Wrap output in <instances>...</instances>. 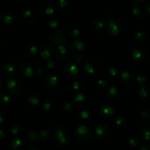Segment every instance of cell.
<instances>
[{
  "label": "cell",
  "mask_w": 150,
  "mask_h": 150,
  "mask_svg": "<svg viewBox=\"0 0 150 150\" xmlns=\"http://www.w3.org/2000/svg\"><path fill=\"white\" fill-rule=\"evenodd\" d=\"M146 51L142 47H135L131 53V59L135 63H140L145 59Z\"/></svg>",
  "instance_id": "1"
},
{
  "label": "cell",
  "mask_w": 150,
  "mask_h": 150,
  "mask_svg": "<svg viewBox=\"0 0 150 150\" xmlns=\"http://www.w3.org/2000/svg\"><path fill=\"white\" fill-rule=\"evenodd\" d=\"M40 10L42 14L51 16L55 12V7H54V4L50 1H45L40 4Z\"/></svg>",
  "instance_id": "2"
},
{
  "label": "cell",
  "mask_w": 150,
  "mask_h": 150,
  "mask_svg": "<svg viewBox=\"0 0 150 150\" xmlns=\"http://www.w3.org/2000/svg\"><path fill=\"white\" fill-rule=\"evenodd\" d=\"M0 20L6 25H11L15 21L14 16L9 10H2L0 13Z\"/></svg>",
  "instance_id": "3"
},
{
  "label": "cell",
  "mask_w": 150,
  "mask_h": 150,
  "mask_svg": "<svg viewBox=\"0 0 150 150\" xmlns=\"http://www.w3.org/2000/svg\"><path fill=\"white\" fill-rule=\"evenodd\" d=\"M22 18L27 23H33L36 21V16L35 13L29 9H26L22 13Z\"/></svg>",
  "instance_id": "4"
},
{
  "label": "cell",
  "mask_w": 150,
  "mask_h": 150,
  "mask_svg": "<svg viewBox=\"0 0 150 150\" xmlns=\"http://www.w3.org/2000/svg\"><path fill=\"white\" fill-rule=\"evenodd\" d=\"M120 22H117V21L111 20L108 22V26L111 33L114 36H117L120 35L121 32V27L120 26Z\"/></svg>",
  "instance_id": "5"
},
{
  "label": "cell",
  "mask_w": 150,
  "mask_h": 150,
  "mask_svg": "<svg viewBox=\"0 0 150 150\" xmlns=\"http://www.w3.org/2000/svg\"><path fill=\"white\" fill-rule=\"evenodd\" d=\"M100 111L102 114L105 116V117H112L115 114V110H114V107L107 103L103 104L102 105Z\"/></svg>",
  "instance_id": "6"
},
{
  "label": "cell",
  "mask_w": 150,
  "mask_h": 150,
  "mask_svg": "<svg viewBox=\"0 0 150 150\" xmlns=\"http://www.w3.org/2000/svg\"><path fill=\"white\" fill-rule=\"evenodd\" d=\"M65 130L62 128H57L56 130V136H57V140L59 143L61 144H65L67 142V135L64 133Z\"/></svg>",
  "instance_id": "7"
},
{
  "label": "cell",
  "mask_w": 150,
  "mask_h": 150,
  "mask_svg": "<svg viewBox=\"0 0 150 150\" xmlns=\"http://www.w3.org/2000/svg\"><path fill=\"white\" fill-rule=\"evenodd\" d=\"M120 90L117 88V86H111L108 88V91H107V97L108 98H111L112 100H116L120 97Z\"/></svg>",
  "instance_id": "8"
},
{
  "label": "cell",
  "mask_w": 150,
  "mask_h": 150,
  "mask_svg": "<svg viewBox=\"0 0 150 150\" xmlns=\"http://www.w3.org/2000/svg\"><path fill=\"white\" fill-rule=\"evenodd\" d=\"M95 135L98 138H104L105 136H107L108 133V127L106 125H100L96 127L95 130Z\"/></svg>",
  "instance_id": "9"
},
{
  "label": "cell",
  "mask_w": 150,
  "mask_h": 150,
  "mask_svg": "<svg viewBox=\"0 0 150 150\" xmlns=\"http://www.w3.org/2000/svg\"><path fill=\"white\" fill-rule=\"evenodd\" d=\"M27 101L30 105L36 106L40 102V98L35 92H30L27 96Z\"/></svg>",
  "instance_id": "10"
},
{
  "label": "cell",
  "mask_w": 150,
  "mask_h": 150,
  "mask_svg": "<svg viewBox=\"0 0 150 150\" xmlns=\"http://www.w3.org/2000/svg\"><path fill=\"white\" fill-rule=\"evenodd\" d=\"M19 71H20V73L21 74L23 73L24 75V76H26V77H32L34 75L33 68L29 64H23L22 68H19Z\"/></svg>",
  "instance_id": "11"
},
{
  "label": "cell",
  "mask_w": 150,
  "mask_h": 150,
  "mask_svg": "<svg viewBox=\"0 0 150 150\" xmlns=\"http://www.w3.org/2000/svg\"><path fill=\"white\" fill-rule=\"evenodd\" d=\"M105 27V23L102 20H97L92 23V29L94 32L98 33V32H102Z\"/></svg>",
  "instance_id": "12"
},
{
  "label": "cell",
  "mask_w": 150,
  "mask_h": 150,
  "mask_svg": "<svg viewBox=\"0 0 150 150\" xmlns=\"http://www.w3.org/2000/svg\"><path fill=\"white\" fill-rule=\"evenodd\" d=\"M49 45H42V46L40 47V56L42 57L43 59H48L50 58L51 55V50L49 49Z\"/></svg>",
  "instance_id": "13"
},
{
  "label": "cell",
  "mask_w": 150,
  "mask_h": 150,
  "mask_svg": "<svg viewBox=\"0 0 150 150\" xmlns=\"http://www.w3.org/2000/svg\"><path fill=\"white\" fill-rule=\"evenodd\" d=\"M141 136L143 137L144 139L146 141L150 140V125H143L140 129Z\"/></svg>",
  "instance_id": "14"
},
{
  "label": "cell",
  "mask_w": 150,
  "mask_h": 150,
  "mask_svg": "<svg viewBox=\"0 0 150 150\" xmlns=\"http://www.w3.org/2000/svg\"><path fill=\"white\" fill-rule=\"evenodd\" d=\"M38 48L35 45L33 44H29L26 48V56L29 57H33L38 54Z\"/></svg>",
  "instance_id": "15"
},
{
  "label": "cell",
  "mask_w": 150,
  "mask_h": 150,
  "mask_svg": "<svg viewBox=\"0 0 150 150\" xmlns=\"http://www.w3.org/2000/svg\"><path fill=\"white\" fill-rule=\"evenodd\" d=\"M90 134L89 130L87 127L84 125H80L76 129V135L77 136H81V137H84V136H88Z\"/></svg>",
  "instance_id": "16"
},
{
  "label": "cell",
  "mask_w": 150,
  "mask_h": 150,
  "mask_svg": "<svg viewBox=\"0 0 150 150\" xmlns=\"http://www.w3.org/2000/svg\"><path fill=\"white\" fill-rule=\"evenodd\" d=\"M139 96L143 100H149L150 98V92L146 87H142L139 91Z\"/></svg>",
  "instance_id": "17"
},
{
  "label": "cell",
  "mask_w": 150,
  "mask_h": 150,
  "mask_svg": "<svg viewBox=\"0 0 150 150\" xmlns=\"http://www.w3.org/2000/svg\"><path fill=\"white\" fill-rule=\"evenodd\" d=\"M7 86L9 90L13 92H16V89L21 88V86H19L18 81L15 80V79H11V80L9 81L7 83Z\"/></svg>",
  "instance_id": "18"
},
{
  "label": "cell",
  "mask_w": 150,
  "mask_h": 150,
  "mask_svg": "<svg viewBox=\"0 0 150 150\" xmlns=\"http://www.w3.org/2000/svg\"><path fill=\"white\" fill-rule=\"evenodd\" d=\"M133 75L130 70H125L122 73L121 79L124 81V82H130L132 80Z\"/></svg>",
  "instance_id": "19"
},
{
  "label": "cell",
  "mask_w": 150,
  "mask_h": 150,
  "mask_svg": "<svg viewBox=\"0 0 150 150\" xmlns=\"http://www.w3.org/2000/svg\"><path fill=\"white\" fill-rule=\"evenodd\" d=\"M73 47H74L75 49H76V51L83 52L85 49V44L83 43V41L77 40H76L74 42H73Z\"/></svg>",
  "instance_id": "20"
},
{
  "label": "cell",
  "mask_w": 150,
  "mask_h": 150,
  "mask_svg": "<svg viewBox=\"0 0 150 150\" xmlns=\"http://www.w3.org/2000/svg\"><path fill=\"white\" fill-rule=\"evenodd\" d=\"M145 38H146V34L143 32H138L134 35V41L136 42H144Z\"/></svg>",
  "instance_id": "21"
},
{
  "label": "cell",
  "mask_w": 150,
  "mask_h": 150,
  "mask_svg": "<svg viewBox=\"0 0 150 150\" xmlns=\"http://www.w3.org/2000/svg\"><path fill=\"white\" fill-rule=\"evenodd\" d=\"M23 142L20 139H14L10 142V146L13 149H18L21 147Z\"/></svg>",
  "instance_id": "22"
},
{
  "label": "cell",
  "mask_w": 150,
  "mask_h": 150,
  "mask_svg": "<svg viewBox=\"0 0 150 150\" xmlns=\"http://www.w3.org/2000/svg\"><path fill=\"white\" fill-rule=\"evenodd\" d=\"M66 70H67L69 74L72 76H76L78 73V72H79V68H78L77 66H76V64H72V63L68 64V67H67V69H66Z\"/></svg>",
  "instance_id": "23"
},
{
  "label": "cell",
  "mask_w": 150,
  "mask_h": 150,
  "mask_svg": "<svg viewBox=\"0 0 150 150\" xmlns=\"http://www.w3.org/2000/svg\"><path fill=\"white\" fill-rule=\"evenodd\" d=\"M70 6L69 0H59V7L62 11H66Z\"/></svg>",
  "instance_id": "24"
},
{
  "label": "cell",
  "mask_w": 150,
  "mask_h": 150,
  "mask_svg": "<svg viewBox=\"0 0 150 150\" xmlns=\"http://www.w3.org/2000/svg\"><path fill=\"white\" fill-rule=\"evenodd\" d=\"M48 22L49 26H51V28H53V29H56V28H57V26H58L59 25L58 19H57L56 17H54V16H51V17L48 18Z\"/></svg>",
  "instance_id": "25"
},
{
  "label": "cell",
  "mask_w": 150,
  "mask_h": 150,
  "mask_svg": "<svg viewBox=\"0 0 150 150\" xmlns=\"http://www.w3.org/2000/svg\"><path fill=\"white\" fill-rule=\"evenodd\" d=\"M11 101V98L7 94H1L0 95V103L9 104Z\"/></svg>",
  "instance_id": "26"
},
{
  "label": "cell",
  "mask_w": 150,
  "mask_h": 150,
  "mask_svg": "<svg viewBox=\"0 0 150 150\" xmlns=\"http://www.w3.org/2000/svg\"><path fill=\"white\" fill-rule=\"evenodd\" d=\"M70 35H71V36L73 37V38L79 37V35H80V29H79L77 26H75V25H73V26H72L71 27H70Z\"/></svg>",
  "instance_id": "27"
},
{
  "label": "cell",
  "mask_w": 150,
  "mask_h": 150,
  "mask_svg": "<svg viewBox=\"0 0 150 150\" xmlns=\"http://www.w3.org/2000/svg\"><path fill=\"white\" fill-rule=\"evenodd\" d=\"M133 15L136 18H142L144 16V13L143 10L136 7L133 9Z\"/></svg>",
  "instance_id": "28"
},
{
  "label": "cell",
  "mask_w": 150,
  "mask_h": 150,
  "mask_svg": "<svg viewBox=\"0 0 150 150\" xmlns=\"http://www.w3.org/2000/svg\"><path fill=\"white\" fill-rule=\"evenodd\" d=\"M4 70L7 74H13L15 71H16V67L15 65L12 64H7V65L4 66Z\"/></svg>",
  "instance_id": "29"
},
{
  "label": "cell",
  "mask_w": 150,
  "mask_h": 150,
  "mask_svg": "<svg viewBox=\"0 0 150 150\" xmlns=\"http://www.w3.org/2000/svg\"><path fill=\"white\" fill-rule=\"evenodd\" d=\"M79 118L81 119V120L82 122H87L88 120L90 118V114H89V113L88 111H83L79 114Z\"/></svg>",
  "instance_id": "30"
},
{
  "label": "cell",
  "mask_w": 150,
  "mask_h": 150,
  "mask_svg": "<svg viewBox=\"0 0 150 150\" xmlns=\"http://www.w3.org/2000/svg\"><path fill=\"white\" fill-rule=\"evenodd\" d=\"M54 106V103H53V101L52 100H47L46 102L44 103L43 105V108L45 111H50L52 110V107Z\"/></svg>",
  "instance_id": "31"
},
{
  "label": "cell",
  "mask_w": 150,
  "mask_h": 150,
  "mask_svg": "<svg viewBox=\"0 0 150 150\" xmlns=\"http://www.w3.org/2000/svg\"><path fill=\"white\" fill-rule=\"evenodd\" d=\"M40 136L41 137V139H44V140L48 139V138H49V133H48V130H45V129L42 130L40 132Z\"/></svg>",
  "instance_id": "32"
},
{
  "label": "cell",
  "mask_w": 150,
  "mask_h": 150,
  "mask_svg": "<svg viewBox=\"0 0 150 150\" xmlns=\"http://www.w3.org/2000/svg\"><path fill=\"white\" fill-rule=\"evenodd\" d=\"M117 70H115L114 68H109L108 69V70H107V76H110V77H117Z\"/></svg>",
  "instance_id": "33"
},
{
  "label": "cell",
  "mask_w": 150,
  "mask_h": 150,
  "mask_svg": "<svg viewBox=\"0 0 150 150\" xmlns=\"http://www.w3.org/2000/svg\"><path fill=\"white\" fill-rule=\"evenodd\" d=\"M48 81V83H49V84L52 86H56V85L57 84V81H58V80H57V78L55 77V76H50Z\"/></svg>",
  "instance_id": "34"
},
{
  "label": "cell",
  "mask_w": 150,
  "mask_h": 150,
  "mask_svg": "<svg viewBox=\"0 0 150 150\" xmlns=\"http://www.w3.org/2000/svg\"><path fill=\"white\" fill-rule=\"evenodd\" d=\"M21 131V127H18V125H14L13 127H11V133L13 135H17L20 133Z\"/></svg>",
  "instance_id": "35"
},
{
  "label": "cell",
  "mask_w": 150,
  "mask_h": 150,
  "mask_svg": "<svg viewBox=\"0 0 150 150\" xmlns=\"http://www.w3.org/2000/svg\"><path fill=\"white\" fill-rule=\"evenodd\" d=\"M58 49H59V51L60 52V54H61L62 56L67 55V49L64 45H59Z\"/></svg>",
  "instance_id": "36"
},
{
  "label": "cell",
  "mask_w": 150,
  "mask_h": 150,
  "mask_svg": "<svg viewBox=\"0 0 150 150\" xmlns=\"http://www.w3.org/2000/svg\"><path fill=\"white\" fill-rule=\"evenodd\" d=\"M136 80H137V81L139 82V83H144V82H146V77L145 76V75L139 74V76H138L137 78H136Z\"/></svg>",
  "instance_id": "37"
},
{
  "label": "cell",
  "mask_w": 150,
  "mask_h": 150,
  "mask_svg": "<svg viewBox=\"0 0 150 150\" xmlns=\"http://www.w3.org/2000/svg\"><path fill=\"white\" fill-rule=\"evenodd\" d=\"M28 137L31 141H36L38 139V135L35 132L32 131L28 134Z\"/></svg>",
  "instance_id": "38"
},
{
  "label": "cell",
  "mask_w": 150,
  "mask_h": 150,
  "mask_svg": "<svg viewBox=\"0 0 150 150\" xmlns=\"http://www.w3.org/2000/svg\"><path fill=\"white\" fill-rule=\"evenodd\" d=\"M125 123V120L122 117H118L115 121V124L117 125L118 127L122 126V125H124Z\"/></svg>",
  "instance_id": "39"
},
{
  "label": "cell",
  "mask_w": 150,
  "mask_h": 150,
  "mask_svg": "<svg viewBox=\"0 0 150 150\" xmlns=\"http://www.w3.org/2000/svg\"><path fill=\"white\" fill-rule=\"evenodd\" d=\"M129 144H130V146H136L138 145V144H139V141L136 138H131L130 139V141H129Z\"/></svg>",
  "instance_id": "40"
},
{
  "label": "cell",
  "mask_w": 150,
  "mask_h": 150,
  "mask_svg": "<svg viewBox=\"0 0 150 150\" xmlns=\"http://www.w3.org/2000/svg\"><path fill=\"white\" fill-rule=\"evenodd\" d=\"M55 67L56 64L54 62L51 61V60H49V61L48 62V67L50 70H54V69L55 68Z\"/></svg>",
  "instance_id": "41"
},
{
  "label": "cell",
  "mask_w": 150,
  "mask_h": 150,
  "mask_svg": "<svg viewBox=\"0 0 150 150\" xmlns=\"http://www.w3.org/2000/svg\"><path fill=\"white\" fill-rule=\"evenodd\" d=\"M133 1L139 5H144L146 3V0H133Z\"/></svg>",
  "instance_id": "42"
},
{
  "label": "cell",
  "mask_w": 150,
  "mask_h": 150,
  "mask_svg": "<svg viewBox=\"0 0 150 150\" xmlns=\"http://www.w3.org/2000/svg\"><path fill=\"white\" fill-rule=\"evenodd\" d=\"M98 84H99L100 86H101V87H103V86H106V82L103 80H99L98 81Z\"/></svg>",
  "instance_id": "43"
},
{
  "label": "cell",
  "mask_w": 150,
  "mask_h": 150,
  "mask_svg": "<svg viewBox=\"0 0 150 150\" xmlns=\"http://www.w3.org/2000/svg\"><path fill=\"white\" fill-rule=\"evenodd\" d=\"M4 121V115L0 113V124H2Z\"/></svg>",
  "instance_id": "44"
},
{
  "label": "cell",
  "mask_w": 150,
  "mask_h": 150,
  "mask_svg": "<svg viewBox=\"0 0 150 150\" xmlns=\"http://www.w3.org/2000/svg\"><path fill=\"white\" fill-rule=\"evenodd\" d=\"M5 136V133L3 130H0V139H2Z\"/></svg>",
  "instance_id": "45"
},
{
  "label": "cell",
  "mask_w": 150,
  "mask_h": 150,
  "mask_svg": "<svg viewBox=\"0 0 150 150\" xmlns=\"http://www.w3.org/2000/svg\"><path fill=\"white\" fill-rule=\"evenodd\" d=\"M141 150H150V149L148 146H145V145H143V146H141Z\"/></svg>",
  "instance_id": "46"
},
{
  "label": "cell",
  "mask_w": 150,
  "mask_h": 150,
  "mask_svg": "<svg viewBox=\"0 0 150 150\" xmlns=\"http://www.w3.org/2000/svg\"><path fill=\"white\" fill-rule=\"evenodd\" d=\"M147 12H148V13H149V16H150V5H149V7H148V8H147Z\"/></svg>",
  "instance_id": "47"
},
{
  "label": "cell",
  "mask_w": 150,
  "mask_h": 150,
  "mask_svg": "<svg viewBox=\"0 0 150 150\" xmlns=\"http://www.w3.org/2000/svg\"><path fill=\"white\" fill-rule=\"evenodd\" d=\"M1 85H2V83H1V82L0 81V87H1Z\"/></svg>",
  "instance_id": "48"
},
{
  "label": "cell",
  "mask_w": 150,
  "mask_h": 150,
  "mask_svg": "<svg viewBox=\"0 0 150 150\" xmlns=\"http://www.w3.org/2000/svg\"><path fill=\"white\" fill-rule=\"evenodd\" d=\"M32 150H38V149H35V148H34V149H32Z\"/></svg>",
  "instance_id": "49"
},
{
  "label": "cell",
  "mask_w": 150,
  "mask_h": 150,
  "mask_svg": "<svg viewBox=\"0 0 150 150\" xmlns=\"http://www.w3.org/2000/svg\"><path fill=\"white\" fill-rule=\"evenodd\" d=\"M39 1H40V0H39ZM40 1H44V0H40Z\"/></svg>",
  "instance_id": "50"
}]
</instances>
